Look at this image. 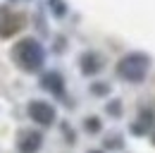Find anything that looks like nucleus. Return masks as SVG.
I'll return each instance as SVG.
<instances>
[{
    "instance_id": "f257e3e1",
    "label": "nucleus",
    "mask_w": 155,
    "mask_h": 153,
    "mask_svg": "<svg viewBox=\"0 0 155 153\" xmlns=\"http://www.w3.org/2000/svg\"><path fill=\"white\" fill-rule=\"evenodd\" d=\"M12 60L24 72H38L45 62V50L36 38H21L12 48Z\"/></svg>"
},
{
    "instance_id": "f03ea898",
    "label": "nucleus",
    "mask_w": 155,
    "mask_h": 153,
    "mask_svg": "<svg viewBox=\"0 0 155 153\" xmlns=\"http://www.w3.org/2000/svg\"><path fill=\"white\" fill-rule=\"evenodd\" d=\"M148 70H150V57L146 53H129L117 62V74L131 84H141L148 74Z\"/></svg>"
},
{
    "instance_id": "7ed1b4c3",
    "label": "nucleus",
    "mask_w": 155,
    "mask_h": 153,
    "mask_svg": "<svg viewBox=\"0 0 155 153\" xmlns=\"http://www.w3.org/2000/svg\"><path fill=\"white\" fill-rule=\"evenodd\" d=\"M24 26V17L19 12H12L10 7L0 5V38H10Z\"/></svg>"
},
{
    "instance_id": "20e7f679",
    "label": "nucleus",
    "mask_w": 155,
    "mask_h": 153,
    "mask_svg": "<svg viewBox=\"0 0 155 153\" xmlns=\"http://www.w3.org/2000/svg\"><path fill=\"white\" fill-rule=\"evenodd\" d=\"M29 117L36 122V124H43V127H48V124H53L55 122V108L50 105V103H45V100H31L29 103Z\"/></svg>"
},
{
    "instance_id": "39448f33",
    "label": "nucleus",
    "mask_w": 155,
    "mask_h": 153,
    "mask_svg": "<svg viewBox=\"0 0 155 153\" xmlns=\"http://www.w3.org/2000/svg\"><path fill=\"white\" fill-rule=\"evenodd\" d=\"M41 144H43V134L29 129V132H21L19 141H17V148H19V153H38Z\"/></svg>"
},
{
    "instance_id": "423d86ee",
    "label": "nucleus",
    "mask_w": 155,
    "mask_h": 153,
    "mask_svg": "<svg viewBox=\"0 0 155 153\" xmlns=\"http://www.w3.org/2000/svg\"><path fill=\"white\" fill-rule=\"evenodd\" d=\"M41 86H43L45 91H50L53 96L64 93V79H62L60 72H45V74L41 76Z\"/></svg>"
},
{
    "instance_id": "0eeeda50",
    "label": "nucleus",
    "mask_w": 155,
    "mask_h": 153,
    "mask_svg": "<svg viewBox=\"0 0 155 153\" xmlns=\"http://www.w3.org/2000/svg\"><path fill=\"white\" fill-rule=\"evenodd\" d=\"M79 62H81V72H84V74H98V72L103 70V57L98 55V53H93V50L84 53Z\"/></svg>"
},
{
    "instance_id": "6e6552de",
    "label": "nucleus",
    "mask_w": 155,
    "mask_h": 153,
    "mask_svg": "<svg viewBox=\"0 0 155 153\" xmlns=\"http://www.w3.org/2000/svg\"><path fill=\"white\" fill-rule=\"evenodd\" d=\"M150 124H153V113H150V110H146V113H141L138 122L131 127V132H134V134H143L148 127H150Z\"/></svg>"
},
{
    "instance_id": "1a4fd4ad",
    "label": "nucleus",
    "mask_w": 155,
    "mask_h": 153,
    "mask_svg": "<svg viewBox=\"0 0 155 153\" xmlns=\"http://www.w3.org/2000/svg\"><path fill=\"white\" fill-rule=\"evenodd\" d=\"M48 10H50L55 17H64V15H67V5H64V0H48Z\"/></svg>"
},
{
    "instance_id": "9d476101",
    "label": "nucleus",
    "mask_w": 155,
    "mask_h": 153,
    "mask_svg": "<svg viewBox=\"0 0 155 153\" xmlns=\"http://www.w3.org/2000/svg\"><path fill=\"white\" fill-rule=\"evenodd\" d=\"M84 129H86L88 134H98V132H100V120H98V117H86Z\"/></svg>"
},
{
    "instance_id": "9b49d317",
    "label": "nucleus",
    "mask_w": 155,
    "mask_h": 153,
    "mask_svg": "<svg viewBox=\"0 0 155 153\" xmlns=\"http://www.w3.org/2000/svg\"><path fill=\"white\" fill-rule=\"evenodd\" d=\"M91 91H93L96 96H103V93H107V91H110V86H107V84H93V89H91Z\"/></svg>"
},
{
    "instance_id": "f8f14e48",
    "label": "nucleus",
    "mask_w": 155,
    "mask_h": 153,
    "mask_svg": "<svg viewBox=\"0 0 155 153\" xmlns=\"http://www.w3.org/2000/svg\"><path fill=\"white\" fill-rule=\"evenodd\" d=\"M110 113L119 115V100H112V103H110Z\"/></svg>"
},
{
    "instance_id": "ddd939ff",
    "label": "nucleus",
    "mask_w": 155,
    "mask_h": 153,
    "mask_svg": "<svg viewBox=\"0 0 155 153\" xmlns=\"http://www.w3.org/2000/svg\"><path fill=\"white\" fill-rule=\"evenodd\" d=\"M10 2H26V0H10Z\"/></svg>"
},
{
    "instance_id": "4468645a",
    "label": "nucleus",
    "mask_w": 155,
    "mask_h": 153,
    "mask_svg": "<svg viewBox=\"0 0 155 153\" xmlns=\"http://www.w3.org/2000/svg\"><path fill=\"white\" fill-rule=\"evenodd\" d=\"M88 153H103V151H88Z\"/></svg>"
},
{
    "instance_id": "2eb2a0df",
    "label": "nucleus",
    "mask_w": 155,
    "mask_h": 153,
    "mask_svg": "<svg viewBox=\"0 0 155 153\" xmlns=\"http://www.w3.org/2000/svg\"><path fill=\"white\" fill-rule=\"evenodd\" d=\"M153 144H155V134H153Z\"/></svg>"
}]
</instances>
